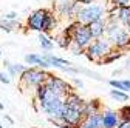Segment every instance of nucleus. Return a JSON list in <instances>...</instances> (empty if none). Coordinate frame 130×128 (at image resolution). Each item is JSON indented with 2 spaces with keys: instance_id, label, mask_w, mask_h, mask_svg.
<instances>
[{
  "instance_id": "obj_1",
  "label": "nucleus",
  "mask_w": 130,
  "mask_h": 128,
  "mask_svg": "<svg viewBox=\"0 0 130 128\" xmlns=\"http://www.w3.org/2000/svg\"><path fill=\"white\" fill-rule=\"evenodd\" d=\"M105 39L111 43L113 50H118L122 53L130 51V36L125 31V28L116 22L113 15H107L105 17Z\"/></svg>"
},
{
  "instance_id": "obj_2",
  "label": "nucleus",
  "mask_w": 130,
  "mask_h": 128,
  "mask_svg": "<svg viewBox=\"0 0 130 128\" xmlns=\"http://www.w3.org/2000/svg\"><path fill=\"white\" fill-rule=\"evenodd\" d=\"M108 3V2H107ZM107 3H91V5H80L79 11L74 15V20L80 25H88L96 20H102L107 17Z\"/></svg>"
},
{
  "instance_id": "obj_3",
  "label": "nucleus",
  "mask_w": 130,
  "mask_h": 128,
  "mask_svg": "<svg viewBox=\"0 0 130 128\" xmlns=\"http://www.w3.org/2000/svg\"><path fill=\"white\" fill-rule=\"evenodd\" d=\"M48 77L46 70L34 68V67H26V70L19 76V87L22 91L25 90H32L34 91L39 85H43Z\"/></svg>"
},
{
  "instance_id": "obj_4",
  "label": "nucleus",
  "mask_w": 130,
  "mask_h": 128,
  "mask_svg": "<svg viewBox=\"0 0 130 128\" xmlns=\"http://www.w3.org/2000/svg\"><path fill=\"white\" fill-rule=\"evenodd\" d=\"M113 50L111 43L105 39V37H101V39H96L93 40L85 50H84V54L85 57L90 60V62H96V63H101V60Z\"/></svg>"
},
{
  "instance_id": "obj_5",
  "label": "nucleus",
  "mask_w": 130,
  "mask_h": 128,
  "mask_svg": "<svg viewBox=\"0 0 130 128\" xmlns=\"http://www.w3.org/2000/svg\"><path fill=\"white\" fill-rule=\"evenodd\" d=\"M45 85L46 88L50 90L56 97H60V99H65L67 96L73 91V87L65 80V79L59 77V76H54L51 73H48V77L45 80Z\"/></svg>"
},
{
  "instance_id": "obj_6",
  "label": "nucleus",
  "mask_w": 130,
  "mask_h": 128,
  "mask_svg": "<svg viewBox=\"0 0 130 128\" xmlns=\"http://www.w3.org/2000/svg\"><path fill=\"white\" fill-rule=\"evenodd\" d=\"M80 3L77 0H60V2H56V5H53V12L57 15V19H65V20H74V15L79 11Z\"/></svg>"
},
{
  "instance_id": "obj_7",
  "label": "nucleus",
  "mask_w": 130,
  "mask_h": 128,
  "mask_svg": "<svg viewBox=\"0 0 130 128\" xmlns=\"http://www.w3.org/2000/svg\"><path fill=\"white\" fill-rule=\"evenodd\" d=\"M48 12V8H40V9H36V11H32L29 15H28V19H26V29L29 31H34V33H42V23H43V19H45V15Z\"/></svg>"
},
{
  "instance_id": "obj_8",
  "label": "nucleus",
  "mask_w": 130,
  "mask_h": 128,
  "mask_svg": "<svg viewBox=\"0 0 130 128\" xmlns=\"http://www.w3.org/2000/svg\"><path fill=\"white\" fill-rule=\"evenodd\" d=\"M59 120L63 122V123H67L70 126H74L77 128L80 123H82L84 120V116H82V111H79V110H70L63 105V110H62V113L59 116Z\"/></svg>"
},
{
  "instance_id": "obj_9",
  "label": "nucleus",
  "mask_w": 130,
  "mask_h": 128,
  "mask_svg": "<svg viewBox=\"0 0 130 128\" xmlns=\"http://www.w3.org/2000/svg\"><path fill=\"white\" fill-rule=\"evenodd\" d=\"M91 42H93V39H91V36H90V33H88L87 26L79 23V26H77V29H76V33H74V36H73L71 43H73L74 46L80 48V50H85V48H87Z\"/></svg>"
},
{
  "instance_id": "obj_10",
  "label": "nucleus",
  "mask_w": 130,
  "mask_h": 128,
  "mask_svg": "<svg viewBox=\"0 0 130 128\" xmlns=\"http://www.w3.org/2000/svg\"><path fill=\"white\" fill-rule=\"evenodd\" d=\"M57 25H59L57 15L53 12L51 8H48V12L45 15V19H43V23H42V34H45V36L50 37L54 33V29L57 28Z\"/></svg>"
},
{
  "instance_id": "obj_11",
  "label": "nucleus",
  "mask_w": 130,
  "mask_h": 128,
  "mask_svg": "<svg viewBox=\"0 0 130 128\" xmlns=\"http://www.w3.org/2000/svg\"><path fill=\"white\" fill-rule=\"evenodd\" d=\"M119 116L115 110H105L101 111V128H118L119 125Z\"/></svg>"
},
{
  "instance_id": "obj_12",
  "label": "nucleus",
  "mask_w": 130,
  "mask_h": 128,
  "mask_svg": "<svg viewBox=\"0 0 130 128\" xmlns=\"http://www.w3.org/2000/svg\"><path fill=\"white\" fill-rule=\"evenodd\" d=\"M43 57H45V60H46V63H48V67H50V68H57V70H62V71H67L73 65L70 60L62 59L59 56H54L51 53H45Z\"/></svg>"
},
{
  "instance_id": "obj_13",
  "label": "nucleus",
  "mask_w": 130,
  "mask_h": 128,
  "mask_svg": "<svg viewBox=\"0 0 130 128\" xmlns=\"http://www.w3.org/2000/svg\"><path fill=\"white\" fill-rule=\"evenodd\" d=\"M107 15H113L116 19L118 23H121L122 26L130 23V6H124V8H113L107 12Z\"/></svg>"
},
{
  "instance_id": "obj_14",
  "label": "nucleus",
  "mask_w": 130,
  "mask_h": 128,
  "mask_svg": "<svg viewBox=\"0 0 130 128\" xmlns=\"http://www.w3.org/2000/svg\"><path fill=\"white\" fill-rule=\"evenodd\" d=\"M25 65L34 67V68H40V70H46L48 71V63L43 57V54H37V53H31L25 56Z\"/></svg>"
},
{
  "instance_id": "obj_15",
  "label": "nucleus",
  "mask_w": 130,
  "mask_h": 128,
  "mask_svg": "<svg viewBox=\"0 0 130 128\" xmlns=\"http://www.w3.org/2000/svg\"><path fill=\"white\" fill-rule=\"evenodd\" d=\"M105 25H107V22H105V19H102V20H96L93 23H88L85 26L88 29L91 39L96 40V39H101V37L105 36Z\"/></svg>"
},
{
  "instance_id": "obj_16",
  "label": "nucleus",
  "mask_w": 130,
  "mask_h": 128,
  "mask_svg": "<svg viewBox=\"0 0 130 128\" xmlns=\"http://www.w3.org/2000/svg\"><path fill=\"white\" fill-rule=\"evenodd\" d=\"M102 110V102L101 99H90V100H85L84 102V106H82V116H90V114H98L101 113Z\"/></svg>"
},
{
  "instance_id": "obj_17",
  "label": "nucleus",
  "mask_w": 130,
  "mask_h": 128,
  "mask_svg": "<svg viewBox=\"0 0 130 128\" xmlns=\"http://www.w3.org/2000/svg\"><path fill=\"white\" fill-rule=\"evenodd\" d=\"M84 99L80 97V96L77 94V93H74V91H71L67 97L63 99V105L67 106V108H70V110H82V106H84Z\"/></svg>"
},
{
  "instance_id": "obj_18",
  "label": "nucleus",
  "mask_w": 130,
  "mask_h": 128,
  "mask_svg": "<svg viewBox=\"0 0 130 128\" xmlns=\"http://www.w3.org/2000/svg\"><path fill=\"white\" fill-rule=\"evenodd\" d=\"M3 65L6 68V74L9 77H19L25 70H26V65H23V63H11L9 60H3Z\"/></svg>"
},
{
  "instance_id": "obj_19",
  "label": "nucleus",
  "mask_w": 130,
  "mask_h": 128,
  "mask_svg": "<svg viewBox=\"0 0 130 128\" xmlns=\"http://www.w3.org/2000/svg\"><path fill=\"white\" fill-rule=\"evenodd\" d=\"M22 28V23L19 20H5V19H0V29L5 31V33H14Z\"/></svg>"
},
{
  "instance_id": "obj_20",
  "label": "nucleus",
  "mask_w": 130,
  "mask_h": 128,
  "mask_svg": "<svg viewBox=\"0 0 130 128\" xmlns=\"http://www.w3.org/2000/svg\"><path fill=\"white\" fill-rule=\"evenodd\" d=\"M82 125L87 128H101V113L85 116L82 120Z\"/></svg>"
},
{
  "instance_id": "obj_21",
  "label": "nucleus",
  "mask_w": 130,
  "mask_h": 128,
  "mask_svg": "<svg viewBox=\"0 0 130 128\" xmlns=\"http://www.w3.org/2000/svg\"><path fill=\"white\" fill-rule=\"evenodd\" d=\"M108 85H110L113 90H119V91L128 93V91H130V79H122V80L111 79V80H108Z\"/></svg>"
},
{
  "instance_id": "obj_22",
  "label": "nucleus",
  "mask_w": 130,
  "mask_h": 128,
  "mask_svg": "<svg viewBox=\"0 0 130 128\" xmlns=\"http://www.w3.org/2000/svg\"><path fill=\"white\" fill-rule=\"evenodd\" d=\"M124 56V53L122 51H118V50H111L102 60H101V63L99 65H110V63H113V62H116V60H119L121 57Z\"/></svg>"
},
{
  "instance_id": "obj_23",
  "label": "nucleus",
  "mask_w": 130,
  "mask_h": 128,
  "mask_svg": "<svg viewBox=\"0 0 130 128\" xmlns=\"http://www.w3.org/2000/svg\"><path fill=\"white\" fill-rule=\"evenodd\" d=\"M39 45H40V48L43 51H46V53H50V51H53V48H54V42L51 40V37H48V36H45V34H39Z\"/></svg>"
},
{
  "instance_id": "obj_24",
  "label": "nucleus",
  "mask_w": 130,
  "mask_h": 128,
  "mask_svg": "<svg viewBox=\"0 0 130 128\" xmlns=\"http://www.w3.org/2000/svg\"><path fill=\"white\" fill-rule=\"evenodd\" d=\"M110 96L111 99H115L116 102H127L128 100V93L119 91V90H110Z\"/></svg>"
},
{
  "instance_id": "obj_25",
  "label": "nucleus",
  "mask_w": 130,
  "mask_h": 128,
  "mask_svg": "<svg viewBox=\"0 0 130 128\" xmlns=\"http://www.w3.org/2000/svg\"><path fill=\"white\" fill-rule=\"evenodd\" d=\"M118 116L121 122H130V105H124L118 110Z\"/></svg>"
},
{
  "instance_id": "obj_26",
  "label": "nucleus",
  "mask_w": 130,
  "mask_h": 128,
  "mask_svg": "<svg viewBox=\"0 0 130 128\" xmlns=\"http://www.w3.org/2000/svg\"><path fill=\"white\" fill-rule=\"evenodd\" d=\"M56 43H57L60 48H63V50H68L70 45H71V42H70V40H67L63 36H59V37L56 39Z\"/></svg>"
},
{
  "instance_id": "obj_27",
  "label": "nucleus",
  "mask_w": 130,
  "mask_h": 128,
  "mask_svg": "<svg viewBox=\"0 0 130 128\" xmlns=\"http://www.w3.org/2000/svg\"><path fill=\"white\" fill-rule=\"evenodd\" d=\"M110 3L115 8H124V6H130V0H110Z\"/></svg>"
},
{
  "instance_id": "obj_28",
  "label": "nucleus",
  "mask_w": 130,
  "mask_h": 128,
  "mask_svg": "<svg viewBox=\"0 0 130 128\" xmlns=\"http://www.w3.org/2000/svg\"><path fill=\"white\" fill-rule=\"evenodd\" d=\"M68 51L73 54V56H82L84 54V50H80V48H77V46H74L73 43L70 45V48H68Z\"/></svg>"
},
{
  "instance_id": "obj_29",
  "label": "nucleus",
  "mask_w": 130,
  "mask_h": 128,
  "mask_svg": "<svg viewBox=\"0 0 130 128\" xmlns=\"http://www.w3.org/2000/svg\"><path fill=\"white\" fill-rule=\"evenodd\" d=\"M2 19H5V20H19V14L15 11H11V12H6Z\"/></svg>"
},
{
  "instance_id": "obj_30",
  "label": "nucleus",
  "mask_w": 130,
  "mask_h": 128,
  "mask_svg": "<svg viewBox=\"0 0 130 128\" xmlns=\"http://www.w3.org/2000/svg\"><path fill=\"white\" fill-rule=\"evenodd\" d=\"M0 83H5V85L11 83V77H9L5 71H0Z\"/></svg>"
},
{
  "instance_id": "obj_31",
  "label": "nucleus",
  "mask_w": 130,
  "mask_h": 128,
  "mask_svg": "<svg viewBox=\"0 0 130 128\" xmlns=\"http://www.w3.org/2000/svg\"><path fill=\"white\" fill-rule=\"evenodd\" d=\"M71 80H73V83H74V85H76L77 88H84V82L80 80V79H77V77H73Z\"/></svg>"
},
{
  "instance_id": "obj_32",
  "label": "nucleus",
  "mask_w": 130,
  "mask_h": 128,
  "mask_svg": "<svg viewBox=\"0 0 130 128\" xmlns=\"http://www.w3.org/2000/svg\"><path fill=\"white\" fill-rule=\"evenodd\" d=\"M118 128H130V122H119Z\"/></svg>"
},
{
  "instance_id": "obj_33",
  "label": "nucleus",
  "mask_w": 130,
  "mask_h": 128,
  "mask_svg": "<svg viewBox=\"0 0 130 128\" xmlns=\"http://www.w3.org/2000/svg\"><path fill=\"white\" fill-rule=\"evenodd\" d=\"M3 116H5V119H6V120H8L9 123H14V120H12V119H11V117H9L8 114H3Z\"/></svg>"
},
{
  "instance_id": "obj_34",
  "label": "nucleus",
  "mask_w": 130,
  "mask_h": 128,
  "mask_svg": "<svg viewBox=\"0 0 130 128\" xmlns=\"http://www.w3.org/2000/svg\"><path fill=\"white\" fill-rule=\"evenodd\" d=\"M124 28H125V31H127V33H128V36H130V23H128V25H125Z\"/></svg>"
},
{
  "instance_id": "obj_35",
  "label": "nucleus",
  "mask_w": 130,
  "mask_h": 128,
  "mask_svg": "<svg viewBox=\"0 0 130 128\" xmlns=\"http://www.w3.org/2000/svg\"><path fill=\"white\" fill-rule=\"evenodd\" d=\"M122 70H116V71H113V76H116V74H121Z\"/></svg>"
},
{
  "instance_id": "obj_36",
  "label": "nucleus",
  "mask_w": 130,
  "mask_h": 128,
  "mask_svg": "<svg viewBox=\"0 0 130 128\" xmlns=\"http://www.w3.org/2000/svg\"><path fill=\"white\" fill-rule=\"evenodd\" d=\"M128 68H130V59L127 60V63H125V68H124V70H128Z\"/></svg>"
},
{
  "instance_id": "obj_37",
  "label": "nucleus",
  "mask_w": 130,
  "mask_h": 128,
  "mask_svg": "<svg viewBox=\"0 0 130 128\" xmlns=\"http://www.w3.org/2000/svg\"><path fill=\"white\" fill-rule=\"evenodd\" d=\"M3 108H5V105H3L2 102H0V110H3Z\"/></svg>"
},
{
  "instance_id": "obj_38",
  "label": "nucleus",
  "mask_w": 130,
  "mask_h": 128,
  "mask_svg": "<svg viewBox=\"0 0 130 128\" xmlns=\"http://www.w3.org/2000/svg\"><path fill=\"white\" fill-rule=\"evenodd\" d=\"M77 128H87V126H84V125H82V123H80V125H79V126H77Z\"/></svg>"
},
{
  "instance_id": "obj_39",
  "label": "nucleus",
  "mask_w": 130,
  "mask_h": 128,
  "mask_svg": "<svg viewBox=\"0 0 130 128\" xmlns=\"http://www.w3.org/2000/svg\"><path fill=\"white\" fill-rule=\"evenodd\" d=\"M0 128H5V126H3V125H2V123H0Z\"/></svg>"
},
{
  "instance_id": "obj_40",
  "label": "nucleus",
  "mask_w": 130,
  "mask_h": 128,
  "mask_svg": "<svg viewBox=\"0 0 130 128\" xmlns=\"http://www.w3.org/2000/svg\"><path fill=\"white\" fill-rule=\"evenodd\" d=\"M0 56H2V51H0Z\"/></svg>"
},
{
  "instance_id": "obj_41",
  "label": "nucleus",
  "mask_w": 130,
  "mask_h": 128,
  "mask_svg": "<svg viewBox=\"0 0 130 128\" xmlns=\"http://www.w3.org/2000/svg\"><path fill=\"white\" fill-rule=\"evenodd\" d=\"M56 2H60V0H56Z\"/></svg>"
}]
</instances>
